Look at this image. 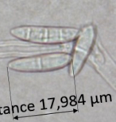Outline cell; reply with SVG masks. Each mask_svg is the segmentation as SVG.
Segmentation results:
<instances>
[{
	"label": "cell",
	"mask_w": 116,
	"mask_h": 122,
	"mask_svg": "<svg viewBox=\"0 0 116 122\" xmlns=\"http://www.w3.org/2000/svg\"><path fill=\"white\" fill-rule=\"evenodd\" d=\"M10 33L26 42L57 45L74 41L79 33V29L69 26H19L12 28Z\"/></svg>",
	"instance_id": "1"
},
{
	"label": "cell",
	"mask_w": 116,
	"mask_h": 122,
	"mask_svg": "<svg viewBox=\"0 0 116 122\" xmlns=\"http://www.w3.org/2000/svg\"><path fill=\"white\" fill-rule=\"evenodd\" d=\"M70 61V54L56 52L14 60L8 64V67L19 72H45L62 69Z\"/></svg>",
	"instance_id": "2"
},
{
	"label": "cell",
	"mask_w": 116,
	"mask_h": 122,
	"mask_svg": "<svg viewBox=\"0 0 116 122\" xmlns=\"http://www.w3.org/2000/svg\"><path fill=\"white\" fill-rule=\"evenodd\" d=\"M96 38V28L93 23L84 26L76 38V42L71 55L69 73L72 76L76 75L81 70L86 59L90 54Z\"/></svg>",
	"instance_id": "3"
},
{
	"label": "cell",
	"mask_w": 116,
	"mask_h": 122,
	"mask_svg": "<svg viewBox=\"0 0 116 122\" xmlns=\"http://www.w3.org/2000/svg\"><path fill=\"white\" fill-rule=\"evenodd\" d=\"M88 61L96 69L97 71L103 75L107 80H115V64L98 44L93 46L92 50L88 55Z\"/></svg>",
	"instance_id": "4"
}]
</instances>
